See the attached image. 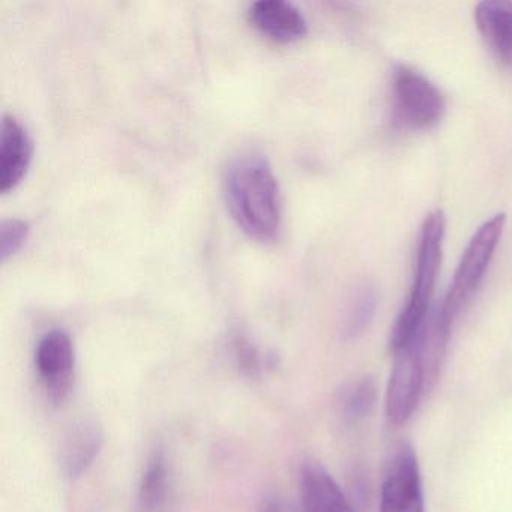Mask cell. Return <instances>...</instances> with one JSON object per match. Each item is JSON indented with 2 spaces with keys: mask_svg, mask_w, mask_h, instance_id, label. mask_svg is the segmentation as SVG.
Wrapping results in <instances>:
<instances>
[{
  "mask_svg": "<svg viewBox=\"0 0 512 512\" xmlns=\"http://www.w3.org/2000/svg\"><path fill=\"white\" fill-rule=\"evenodd\" d=\"M376 307V290L371 286H362L347 307L341 328L344 340H356L367 331L376 313Z\"/></svg>",
  "mask_w": 512,
  "mask_h": 512,
  "instance_id": "5bb4252c",
  "label": "cell"
},
{
  "mask_svg": "<svg viewBox=\"0 0 512 512\" xmlns=\"http://www.w3.org/2000/svg\"><path fill=\"white\" fill-rule=\"evenodd\" d=\"M35 370L47 398L53 404L59 406L67 401L76 377V352L67 332L53 329L38 341Z\"/></svg>",
  "mask_w": 512,
  "mask_h": 512,
  "instance_id": "5b68a950",
  "label": "cell"
},
{
  "mask_svg": "<svg viewBox=\"0 0 512 512\" xmlns=\"http://www.w3.org/2000/svg\"><path fill=\"white\" fill-rule=\"evenodd\" d=\"M233 356H235L236 365L245 376L257 379L262 374V353L244 335H236L233 340Z\"/></svg>",
  "mask_w": 512,
  "mask_h": 512,
  "instance_id": "e0dca14e",
  "label": "cell"
},
{
  "mask_svg": "<svg viewBox=\"0 0 512 512\" xmlns=\"http://www.w3.org/2000/svg\"><path fill=\"white\" fill-rule=\"evenodd\" d=\"M301 497L304 512H355L340 485L317 461L302 466Z\"/></svg>",
  "mask_w": 512,
  "mask_h": 512,
  "instance_id": "8fae6325",
  "label": "cell"
},
{
  "mask_svg": "<svg viewBox=\"0 0 512 512\" xmlns=\"http://www.w3.org/2000/svg\"><path fill=\"white\" fill-rule=\"evenodd\" d=\"M31 136L14 116H4L0 133V193L7 194L28 175L32 163Z\"/></svg>",
  "mask_w": 512,
  "mask_h": 512,
  "instance_id": "9c48e42d",
  "label": "cell"
},
{
  "mask_svg": "<svg viewBox=\"0 0 512 512\" xmlns=\"http://www.w3.org/2000/svg\"><path fill=\"white\" fill-rule=\"evenodd\" d=\"M104 433L94 419L77 421L68 430L61 446V466L65 475L79 478L94 464L103 448Z\"/></svg>",
  "mask_w": 512,
  "mask_h": 512,
  "instance_id": "7c38bea8",
  "label": "cell"
},
{
  "mask_svg": "<svg viewBox=\"0 0 512 512\" xmlns=\"http://www.w3.org/2000/svg\"><path fill=\"white\" fill-rule=\"evenodd\" d=\"M223 191L233 220L250 238L272 242L283 220L280 187L271 163L254 151L239 152L227 163Z\"/></svg>",
  "mask_w": 512,
  "mask_h": 512,
  "instance_id": "6da1fadb",
  "label": "cell"
},
{
  "mask_svg": "<svg viewBox=\"0 0 512 512\" xmlns=\"http://www.w3.org/2000/svg\"><path fill=\"white\" fill-rule=\"evenodd\" d=\"M428 391L421 359L412 343L394 353L388 391H386V415L395 425L406 424L424 392Z\"/></svg>",
  "mask_w": 512,
  "mask_h": 512,
  "instance_id": "52a82bcc",
  "label": "cell"
},
{
  "mask_svg": "<svg viewBox=\"0 0 512 512\" xmlns=\"http://www.w3.org/2000/svg\"><path fill=\"white\" fill-rule=\"evenodd\" d=\"M260 512H304L298 508V506L293 505L292 502H287L284 499H274L266 500L265 505H263L262 511Z\"/></svg>",
  "mask_w": 512,
  "mask_h": 512,
  "instance_id": "ac0fdd59",
  "label": "cell"
},
{
  "mask_svg": "<svg viewBox=\"0 0 512 512\" xmlns=\"http://www.w3.org/2000/svg\"><path fill=\"white\" fill-rule=\"evenodd\" d=\"M29 238V224L19 218L4 220L0 224V260L7 262L16 256Z\"/></svg>",
  "mask_w": 512,
  "mask_h": 512,
  "instance_id": "2e32d148",
  "label": "cell"
},
{
  "mask_svg": "<svg viewBox=\"0 0 512 512\" xmlns=\"http://www.w3.org/2000/svg\"><path fill=\"white\" fill-rule=\"evenodd\" d=\"M445 227V214L440 209L430 212L422 223L413 283L406 304L398 314L389 337V349L392 353L410 344L430 314L431 299L442 263Z\"/></svg>",
  "mask_w": 512,
  "mask_h": 512,
  "instance_id": "7a4b0ae2",
  "label": "cell"
},
{
  "mask_svg": "<svg viewBox=\"0 0 512 512\" xmlns=\"http://www.w3.org/2000/svg\"><path fill=\"white\" fill-rule=\"evenodd\" d=\"M475 20L491 55L502 67L512 70V2L484 0L476 5Z\"/></svg>",
  "mask_w": 512,
  "mask_h": 512,
  "instance_id": "30bf717a",
  "label": "cell"
},
{
  "mask_svg": "<svg viewBox=\"0 0 512 512\" xmlns=\"http://www.w3.org/2000/svg\"><path fill=\"white\" fill-rule=\"evenodd\" d=\"M445 98L424 74L398 64L392 74V119L401 130L424 131L439 124Z\"/></svg>",
  "mask_w": 512,
  "mask_h": 512,
  "instance_id": "277c9868",
  "label": "cell"
},
{
  "mask_svg": "<svg viewBox=\"0 0 512 512\" xmlns=\"http://www.w3.org/2000/svg\"><path fill=\"white\" fill-rule=\"evenodd\" d=\"M169 469L163 452L149 458L140 481L139 500L146 512H157L166 505L169 496Z\"/></svg>",
  "mask_w": 512,
  "mask_h": 512,
  "instance_id": "4fadbf2b",
  "label": "cell"
},
{
  "mask_svg": "<svg viewBox=\"0 0 512 512\" xmlns=\"http://www.w3.org/2000/svg\"><path fill=\"white\" fill-rule=\"evenodd\" d=\"M377 388L371 377L353 382L341 398V410L347 422H358L367 418L376 406Z\"/></svg>",
  "mask_w": 512,
  "mask_h": 512,
  "instance_id": "9a60e30c",
  "label": "cell"
},
{
  "mask_svg": "<svg viewBox=\"0 0 512 512\" xmlns=\"http://www.w3.org/2000/svg\"><path fill=\"white\" fill-rule=\"evenodd\" d=\"M248 20L263 37L275 43H295L308 32L304 14L284 0H259L251 5Z\"/></svg>",
  "mask_w": 512,
  "mask_h": 512,
  "instance_id": "ba28073f",
  "label": "cell"
},
{
  "mask_svg": "<svg viewBox=\"0 0 512 512\" xmlns=\"http://www.w3.org/2000/svg\"><path fill=\"white\" fill-rule=\"evenodd\" d=\"M505 226L506 214L500 212V214L493 215L476 229L469 244L464 248L460 262L455 269L454 280H452L445 301L440 307L449 326H452V323L457 320L461 311H464V308L469 305L476 290L481 286Z\"/></svg>",
  "mask_w": 512,
  "mask_h": 512,
  "instance_id": "3957f363",
  "label": "cell"
},
{
  "mask_svg": "<svg viewBox=\"0 0 512 512\" xmlns=\"http://www.w3.org/2000/svg\"><path fill=\"white\" fill-rule=\"evenodd\" d=\"M380 512H424L418 458L407 443L394 452L383 473Z\"/></svg>",
  "mask_w": 512,
  "mask_h": 512,
  "instance_id": "8992f818",
  "label": "cell"
}]
</instances>
